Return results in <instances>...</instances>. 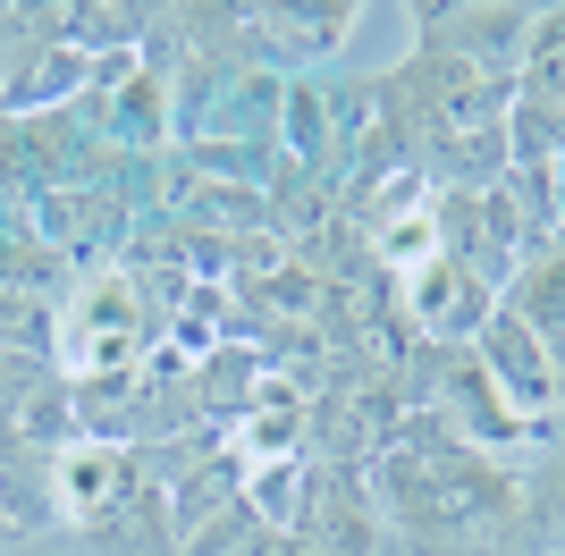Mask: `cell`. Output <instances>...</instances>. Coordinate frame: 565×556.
I'll use <instances>...</instances> for the list:
<instances>
[{"label":"cell","mask_w":565,"mask_h":556,"mask_svg":"<svg viewBox=\"0 0 565 556\" xmlns=\"http://www.w3.org/2000/svg\"><path fill=\"white\" fill-rule=\"evenodd\" d=\"M472 354H481V371L498 379V396H507L523 421H548L565 405V396H557V371H548V354H541V338H532L515 312H490V329H481V346H472Z\"/></svg>","instance_id":"obj_6"},{"label":"cell","mask_w":565,"mask_h":556,"mask_svg":"<svg viewBox=\"0 0 565 556\" xmlns=\"http://www.w3.org/2000/svg\"><path fill=\"white\" fill-rule=\"evenodd\" d=\"M169 338V321L143 303V278L127 261H102V270H76L60 321H51V363L68 388H94V379H127L143 371V354Z\"/></svg>","instance_id":"obj_1"},{"label":"cell","mask_w":565,"mask_h":556,"mask_svg":"<svg viewBox=\"0 0 565 556\" xmlns=\"http://www.w3.org/2000/svg\"><path fill=\"white\" fill-rule=\"evenodd\" d=\"M354 25H363V9L354 0H330V9H245V60L254 68H296L305 76L312 60H330L338 43H347Z\"/></svg>","instance_id":"obj_5"},{"label":"cell","mask_w":565,"mask_h":556,"mask_svg":"<svg viewBox=\"0 0 565 556\" xmlns=\"http://www.w3.org/2000/svg\"><path fill=\"white\" fill-rule=\"evenodd\" d=\"M532 25H541V9H423V18H414L423 43L414 51L465 60V68H481V76H515L523 51H532Z\"/></svg>","instance_id":"obj_4"},{"label":"cell","mask_w":565,"mask_h":556,"mask_svg":"<svg viewBox=\"0 0 565 556\" xmlns=\"http://www.w3.org/2000/svg\"><path fill=\"white\" fill-rule=\"evenodd\" d=\"M523 506H532V523H541V532H565V447L548 456L541 481H523Z\"/></svg>","instance_id":"obj_7"},{"label":"cell","mask_w":565,"mask_h":556,"mask_svg":"<svg viewBox=\"0 0 565 556\" xmlns=\"http://www.w3.org/2000/svg\"><path fill=\"white\" fill-rule=\"evenodd\" d=\"M136 489H143V456L118 439H68L51 456V514L76 523V532H94V539L136 506Z\"/></svg>","instance_id":"obj_3"},{"label":"cell","mask_w":565,"mask_h":556,"mask_svg":"<svg viewBox=\"0 0 565 556\" xmlns=\"http://www.w3.org/2000/svg\"><path fill=\"white\" fill-rule=\"evenodd\" d=\"M397 287V312H405V329L423 338L430 354H456V346H481V329H490V312H498V287L472 261H456V254H430V261H414L405 278H388Z\"/></svg>","instance_id":"obj_2"}]
</instances>
